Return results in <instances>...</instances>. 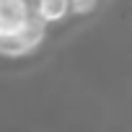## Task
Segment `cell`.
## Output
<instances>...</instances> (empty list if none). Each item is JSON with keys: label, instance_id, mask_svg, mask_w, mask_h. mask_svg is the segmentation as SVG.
Instances as JSON below:
<instances>
[{"label": "cell", "instance_id": "5", "mask_svg": "<svg viewBox=\"0 0 132 132\" xmlns=\"http://www.w3.org/2000/svg\"><path fill=\"white\" fill-rule=\"evenodd\" d=\"M98 0H73V18H86L91 13H96Z\"/></svg>", "mask_w": 132, "mask_h": 132}, {"label": "cell", "instance_id": "6", "mask_svg": "<svg viewBox=\"0 0 132 132\" xmlns=\"http://www.w3.org/2000/svg\"><path fill=\"white\" fill-rule=\"evenodd\" d=\"M70 3H73V0H70Z\"/></svg>", "mask_w": 132, "mask_h": 132}, {"label": "cell", "instance_id": "3", "mask_svg": "<svg viewBox=\"0 0 132 132\" xmlns=\"http://www.w3.org/2000/svg\"><path fill=\"white\" fill-rule=\"evenodd\" d=\"M47 34H49V26H47L39 16H31V21L26 23V29H23L18 36H21V39H23V42H26L34 52H36V49L47 42Z\"/></svg>", "mask_w": 132, "mask_h": 132}, {"label": "cell", "instance_id": "1", "mask_svg": "<svg viewBox=\"0 0 132 132\" xmlns=\"http://www.w3.org/2000/svg\"><path fill=\"white\" fill-rule=\"evenodd\" d=\"M34 16V0H0V39L18 36Z\"/></svg>", "mask_w": 132, "mask_h": 132}, {"label": "cell", "instance_id": "4", "mask_svg": "<svg viewBox=\"0 0 132 132\" xmlns=\"http://www.w3.org/2000/svg\"><path fill=\"white\" fill-rule=\"evenodd\" d=\"M29 54H34V49L21 36H5V39H0V57H3V60H23Z\"/></svg>", "mask_w": 132, "mask_h": 132}, {"label": "cell", "instance_id": "2", "mask_svg": "<svg viewBox=\"0 0 132 132\" xmlns=\"http://www.w3.org/2000/svg\"><path fill=\"white\" fill-rule=\"evenodd\" d=\"M34 16H39L47 26H54L73 16V3L70 0H34Z\"/></svg>", "mask_w": 132, "mask_h": 132}]
</instances>
